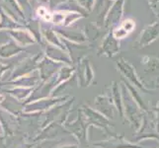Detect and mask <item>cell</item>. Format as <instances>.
I'll return each instance as SVG.
<instances>
[{"label": "cell", "instance_id": "3957f363", "mask_svg": "<svg viewBox=\"0 0 159 148\" xmlns=\"http://www.w3.org/2000/svg\"><path fill=\"white\" fill-rule=\"evenodd\" d=\"M119 67H120V71L125 74V77H127L131 83H133L138 89H139L142 93H147V94H149V93H152L154 91V89L148 88V87L146 86V84L140 80V78L139 77V75L135 71V68L129 62H128L127 60L120 59V61L119 63Z\"/></svg>", "mask_w": 159, "mask_h": 148}, {"label": "cell", "instance_id": "9c48e42d", "mask_svg": "<svg viewBox=\"0 0 159 148\" xmlns=\"http://www.w3.org/2000/svg\"><path fill=\"white\" fill-rule=\"evenodd\" d=\"M151 112L153 114V118H154L155 120V125H156V129L159 132V101L156 103V105L154 107H152L151 109Z\"/></svg>", "mask_w": 159, "mask_h": 148}, {"label": "cell", "instance_id": "277c9868", "mask_svg": "<svg viewBox=\"0 0 159 148\" xmlns=\"http://www.w3.org/2000/svg\"><path fill=\"white\" fill-rule=\"evenodd\" d=\"M141 64L145 73H159V58L156 56H144L141 58Z\"/></svg>", "mask_w": 159, "mask_h": 148}, {"label": "cell", "instance_id": "30bf717a", "mask_svg": "<svg viewBox=\"0 0 159 148\" xmlns=\"http://www.w3.org/2000/svg\"><path fill=\"white\" fill-rule=\"evenodd\" d=\"M156 85H157V86H155V88H154V89H159V83H157Z\"/></svg>", "mask_w": 159, "mask_h": 148}, {"label": "cell", "instance_id": "7a4b0ae2", "mask_svg": "<svg viewBox=\"0 0 159 148\" xmlns=\"http://www.w3.org/2000/svg\"><path fill=\"white\" fill-rule=\"evenodd\" d=\"M159 39V19L152 24L146 25L140 32L138 40L135 41V48H145Z\"/></svg>", "mask_w": 159, "mask_h": 148}, {"label": "cell", "instance_id": "6da1fadb", "mask_svg": "<svg viewBox=\"0 0 159 148\" xmlns=\"http://www.w3.org/2000/svg\"><path fill=\"white\" fill-rule=\"evenodd\" d=\"M145 140H155L159 142V132L156 129L155 120L153 118L151 110L144 113L142 123L139 129L136 131L135 141H145Z\"/></svg>", "mask_w": 159, "mask_h": 148}, {"label": "cell", "instance_id": "52a82bcc", "mask_svg": "<svg viewBox=\"0 0 159 148\" xmlns=\"http://www.w3.org/2000/svg\"><path fill=\"white\" fill-rule=\"evenodd\" d=\"M148 6L156 18L159 19V0H147Z\"/></svg>", "mask_w": 159, "mask_h": 148}, {"label": "cell", "instance_id": "8992f818", "mask_svg": "<svg viewBox=\"0 0 159 148\" xmlns=\"http://www.w3.org/2000/svg\"><path fill=\"white\" fill-rule=\"evenodd\" d=\"M124 3H125V0H118L116 4L114 5L113 10L111 12V16H110V20L112 22H117L118 20H120V17H122Z\"/></svg>", "mask_w": 159, "mask_h": 148}, {"label": "cell", "instance_id": "ba28073f", "mask_svg": "<svg viewBox=\"0 0 159 148\" xmlns=\"http://www.w3.org/2000/svg\"><path fill=\"white\" fill-rule=\"evenodd\" d=\"M120 27L125 30V31H127L129 34L130 32H133L135 28V23H134V20H130V19H127V20H125L123 22V24L120 25Z\"/></svg>", "mask_w": 159, "mask_h": 148}, {"label": "cell", "instance_id": "5b68a950", "mask_svg": "<svg viewBox=\"0 0 159 148\" xmlns=\"http://www.w3.org/2000/svg\"><path fill=\"white\" fill-rule=\"evenodd\" d=\"M125 86H127V88L129 89V93H130L131 97H133L134 101L135 104H136V106H138L142 112H144V113L149 112V111H150V108H149L148 106H147V104L144 102L143 98H142V97L139 95V93L135 90L134 87H133L129 83H128V82H125Z\"/></svg>", "mask_w": 159, "mask_h": 148}]
</instances>
